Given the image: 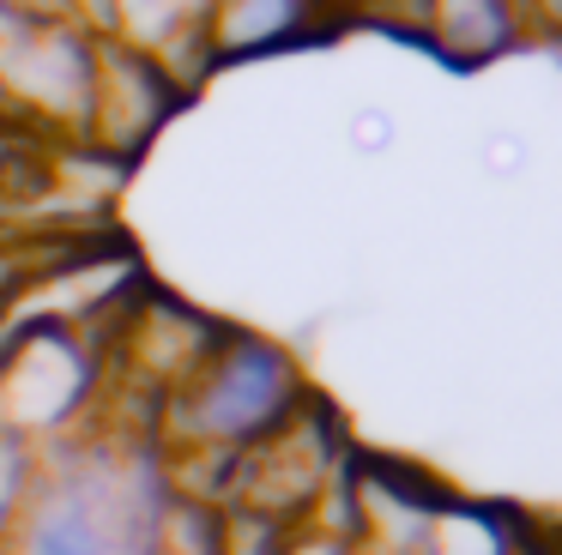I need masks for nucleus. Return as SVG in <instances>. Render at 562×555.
<instances>
[{
    "instance_id": "423d86ee",
    "label": "nucleus",
    "mask_w": 562,
    "mask_h": 555,
    "mask_svg": "<svg viewBox=\"0 0 562 555\" xmlns=\"http://www.w3.org/2000/svg\"><path fill=\"white\" fill-rule=\"evenodd\" d=\"M429 36L453 60H490L520 36L514 0H429Z\"/></svg>"
},
{
    "instance_id": "20e7f679",
    "label": "nucleus",
    "mask_w": 562,
    "mask_h": 555,
    "mask_svg": "<svg viewBox=\"0 0 562 555\" xmlns=\"http://www.w3.org/2000/svg\"><path fill=\"white\" fill-rule=\"evenodd\" d=\"M91 84H98V43L31 7H0V97L7 103L86 127Z\"/></svg>"
},
{
    "instance_id": "f03ea898",
    "label": "nucleus",
    "mask_w": 562,
    "mask_h": 555,
    "mask_svg": "<svg viewBox=\"0 0 562 555\" xmlns=\"http://www.w3.org/2000/svg\"><path fill=\"white\" fill-rule=\"evenodd\" d=\"M308 405L296 362L272 338L218 332L212 350L188 369V381L158 405V434L182 441L194 458H243L267 434H279Z\"/></svg>"
},
{
    "instance_id": "39448f33",
    "label": "nucleus",
    "mask_w": 562,
    "mask_h": 555,
    "mask_svg": "<svg viewBox=\"0 0 562 555\" xmlns=\"http://www.w3.org/2000/svg\"><path fill=\"white\" fill-rule=\"evenodd\" d=\"M176 103V84L164 72V60L139 55V48H98V84H91V115L86 127H98L103 145H139Z\"/></svg>"
},
{
    "instance_id": "0eeeda50",
    "label": "nucleus",
    "mask_w": 562,
    "mask_h": 555,
    "mask_svg": "<svg viewBox=\"0 0 562 555\" xmlns=\"http://www.w3.org/2000/svg\"><path fill=\"white\" fill-rule=\"evenodd\" d=\"M315 0H212L206 12V43L224 55H248V48L291 43L308 24Z\"/></svg>"
},
{
    "instance_id": "f257e3e1",
    "label": "nucleus",
    "mask_w": 562,
    "mask_h": 555,
    "mask_svg": "<svg viewBox=\"0 0 562 555\" xmlns=\"http://www.w3.org/2000/svg\"><path fill=\"white\" fill-rule=\"evenodd\" d=\"M170 471L134 434H67L37 465L13 555H158L170 513Z\"/></svg>"
},
{
    "instance_id": "7ed1b4c3",
    "label": "nucleus",
    "mask_w": 562,
    "mask_h": 555,
    "mask_svg": "<svg viewBox=\"0 0 562 555\" xmlns=\"http://www.w3.org/2000/svg\"><path fill=\"white\" fill-rule=\"evenodd\" d=\"M98 393V350L86 344V326L37 320L0 350V434L43 446L55 434H74Z\"/></svg>"
},
{
    "instance_id": "6e6552de",
    "label": "nucleus",
    "mask_w": 562,
    "mask_h": 555,
    "mask_svg": "<svg viewBox=\"0 0 562 555\" xmlns=\"http://www.w3.org/2000/svg\"><path fill=\"white\" fill-rule=\"evenodd\" d=\"M37 465H43V446L19 441V434H0V543L13 537L19 513H25L31 483H37Z\"/></svg>"
}]
</instances>
